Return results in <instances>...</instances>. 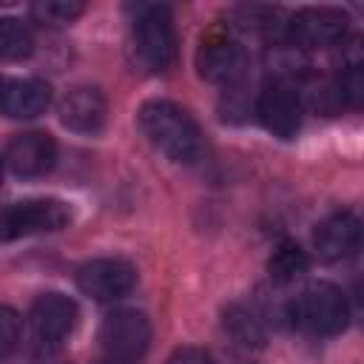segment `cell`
Returning <instances> with one entry per match:
<instances>
[{
    "mask_svg": "<svg viewBox=\"0 0 364 364\" xmlns=\"http://www.w3.org/2000/svg\"><path fill=\"white\" fill-rule=\"evenodd\" d=\"M222 324H225V333L239 344V347H262L264 338H267V330H264V318L259 310H253L250 304H242V301H233L225 307L222 313Z\"/></svg>",
    "mask_w": 364,
    "mask_h": 364,
    "instance_id": "9a60e30c",
    "label": "cell"
},
{
    "mask_svg": "<svg viewBox=\"0 0 364 364\" xmlns=\"http://www.w3.org/2000/svg\"><path fill=\"white\" fill-rule=\"evenodd\" d=\"M290 318L296 327L316 333V336H336L350 321V307L344 293L330 282L307 284L296 301L290 304Z\"/></svg>",
    "mask_w": 364,
    "mask_h": 364,
    "instance_id": "3957f363",
    "label": "cell"
},
{
    "mask_svg": "<svg viewBox=\"0 0 364 364\" xmlns=\"http://www.w3.org/2000/svg\"><path fill=\"white\" fill-rule=\"evenodd\" d=\"M48 105H51V85L48 82H43L37 77L3 82L0 111L11 119H34V117L46 114Z\"/></svg>",
    "mask_w": 364,
    "mask_h": 364,
    "instance_id": "5bb4252c",
    "label": "cell"
},
{
    "mask_svg": "<svg viewBox=\"0 0 364 364\" xmlns=\"http://www.w3.org/2000/svg\"><path fill=\"white\" fill-rule=\"evenodd\" d=\"M97 364H136V361H128V358H102Z\"/></svg>",
    "mask_w": 364,
    "mask_h": 364,
    "instance_id": "7402d4cb",
    "label": "cell"
},
{
    "mask_svg": "<svg viewBox=\"0 0 364 364\" xmlns=\"http://www.w3.org/2000/svg\"><path fill=\"white\" fill-rule=\"evenodd\" d=\"M165 364H213V358H210V353H205L199 347H179L168 355Z\"/></svg>",
    "mask_w": 364,
    "mask_h": 364,
    "instance_id": "44dd1931",
    "label": "cell"
},
{
    "mask_svg": "<svg viewBox=\"0 0 364 364\" xmlns=\"http://www.w3.org/2000/svg\"><path fill=\"white\" fill-rule=\"evenodd\" d=\"M54 159H57V145L43 131L17 134L6 145V165L17 176H40V173L51 171Z\"/></svg>",
    "mask_w": 364,
    "mask_h": 364,
    "instance_id": "8fae6325",
    "label": "cell"
},
{
    "mask_svg": "<svg viewBox=\"0 0 364 364\" xmlns=\"http://www.w3.org/2000/svg\"><path fill=\"white\" fill-rule=\"evenodd\" d=\"M0 176H3V165H0Z\"/></svg>",
    "mask_w": 364,
    "mask_h": 364,
    "instance_id": "cb8c5ba5",
    "label": "cell"
},
{
    "mask_svg": "<svg viewBox=\"0 0 364 364\" xmlns=\"http://www.w3.org/2000/svg\"><path fill=\"white\" fill-rule=\"evenodd\" d=\"M313 245H316L318 256L327 259V262H338V259L353 256L358 250V245H361V222H358V216L350 213V210L327 216L316 228Z\"/></svg>",
    "mask_w": 364,
    "mask_h": 364,
    "instance_id": "4fadbf2b",
    "label": "cell"
},
{
    "mask_svg": "<svg viewBox=\"0 0 364 364\" xmlns=\"http://www.w3.org/2000/svg\"><path fill=\"white\" fill-rule=\"evenodd\" d=\"M145 139L168 159L191 165L205 154V136L196 119L171 100H148L136 114Z\"/></svg>",
    "mask_w": 364,
    "mask_h": 364,
    "instance_id": "6da1fadb",
    "label": "cell"
},
{
    "mask_svg": "<svg viewBox=\"0 0 364 364\" xmlns=\"http://www.w3.org/2000/svg\"><path fill=\"white\" fill-rule=\"evenodd\" d=\"M307 267H310V256L296 242H282L273 250V256L267 259V273L279 284H290V282L301 279L307 273Z\"/></svg>",
    "mask_w": 364,
    "mask_h": 364,
    "instance_id": "2e32d148",
    "label": "cell"
},
{
    "mask_svg": "<svg viewBox=\"0 0 364 364\" xmlns=\"http://www.w3.org/2000/svg\"><path fill=\"white\" fill-rule=\"evenodd\" d=\"M301 111L304 105H301L299 91L284 80H273L256 100V114L262 125L279 139H293L299 134Z\"/></svg>",
    "mask_w": 364,
    "mask_h": 364,
    "instance_id": "9c48e42d",
    "label": "cell"
},
{
    "mask_svg": "<svg viewBox=\"0 0 364 364\" xmlns=\"http://www.w3.org/2000/svg\"><path fill=\"white\" fill-rule=\"evenodd\" d=\"M31 11L43 20V23H54V26H63V23H71L77 20L85 6L77 3V0H46V3H34Z\"/></svg>",
    "mask_w": 364,
    "mask_h": 364,
    "instance_id": "ac0fdd59",
    "label": "cell"
},
{
    "mask_svg": "<svg viewBox=\"0 0 364 364\" xmlns=\"http://www.w3.org/2000/svg\"><path fill=\"white\" fill-rule=\"evenodd\" d=\"M31 48H34V37L28 26L17 17H0V60L17 63L28 57Z\"/></svg>",
    "mask_w": 364,
    "mask_h": 364,
    "instance_id": "e0dca14e",
    "label": "cell"
},
{
    "mask_svg": "<svg viewBox=\"0 0 364 364\" xmlns=\"http://www.w3.org/2000/svg\"><path fill=\"white\" fill-rule=\"evenodd\" d=\"M134 57L151 74H165L176 60V31L168 6H139L134 26Z\"/></svg>",
    "mask_w": 364,
    "mask_h": 364,
    "instance_id": "7a4b0ae2",
    "label": "cell"
},
{
    "mask_svg": "<svg viewBox=\"0 0 364 364\" xmlns=\"http://www.w3.org/2000/svg\"><path fill=\"white\" fill-rule=\"evenodd\" d=\"M71 210L60 199H20L0 208V242H14L34 233L65 228Z\"/></svg>",
    "mask_w": 364,
    "mask_h": 364,
    "instance_id": "277c9868",
    "label": "cell"
},
{
    "mask_svg": "<svg viewBox=\"0 0 364 364\" xmlns=\"http://www.w3.org/2000/svg\"><path fill=\"white\" fill-rule=\"evenodd\" d=\"M347 14L341 9H327V6H313L296 11L284 23V37L290 46L313 51V48H327L344 40L347 34Z\"/></svg>",
    "mask_w": 364,
    "mask_h": 364,
    "instance_id": "5b68a950",
    "label": "cell"
},
{
    "mask_svg": "<svg viewBox=\"0 0 364 364\" xmlns=\"http://www.w3.org/2000/svg\"><path fill=\"white\" fill-rule=\"evenodd\" d=\"M336 88H338V97H341V105H361V97H364V74H361V63H350L344 65V71L338 74L336 80Z\"/></svg>",
    "mask_w": 364,
    "mask_h": 364,
    "instance_id": "d6986e66",
    "label": "cell"
},
{
    "mask_svg": "<svg viewBox=\"0 0 364 364\" xmlns=\"http://www.w3.org/2000/svg\"><path fill=\"white\" fill-rule=\"evenodd\" d=\"M242 65H245L242 48L228 34L210 31L208 37H202V43L196 48V71L202 80L219 82V85L233 82L242 74Z\"/></svg>",
    "mask_w": 364,
    "mask_h": 364,
    "instance_id": "30bf717a",
    "label": "cell"
},
{
    "mask_svg": "<svg viewBox=\"0 0 364 364\" xmlns=\"http://www.w3.org/2000/svg\"><path fill=\"white\" fill-rule=\"evenodd\" d=\"M77 284L97 301H119L136 284V267L125 259H91L77 270Z\"/></svg>",
    "mask_w": 364,
    "mask_h": 364,
    "instance_id": "ba28073f",
    "label": "cell"
},
{
    "mask_svg": "<svg viewBox=\"0 0 364 364\" xmlns=\"http://www.w3.org/2000/svg\"><path fill=\"white\" fill-rule=\"evenodd\" d=\"M3 82H6V80H0V91H3Z\"/></svg>",
    "mask_w": 364,
    "mask_h": 364,
    "instance_id": "603a6c76",
    "label": "cell"
},
{
    "mask_svg": "<svg viewBox=\"0 0 364 364\" xmlns=\"http://www.w3.org/2000/svg\"><path fill=\"white\" fill-rule=\"evenodd\" d=\"M20 341V316L11 307L0 304V358L11 355Z\"/></svg>",
    "mask_w": 364,
    "mask_h": 364,
    "instance_id": "ffe728a7",
    "label": "cell"
},
{
    "mask_svg": "<svg viewBox=\"0 0 364 364\" xmlns=\"http://www.w3.org/2000/svg\"><path fill=\"white\" fill-rule=\"evenodd\" d=\"M77 301L63 293H46L31 304L28 324L31 338L43 353H54L65 344L71 330L77 327Z\"/></svg>",
    "mask_w": 364,
    "mask_h": 364,
    "instance_id": "8992f818",
    "label": "cell"
},
{
    "mask_svg": "<svg viewBox=\"0 0 364 364\" xmlns=\"http://www.w3.org/2000/svg\"><path fill=\"white\" fill-rule=\"evenodd\" d=\"M151 344V321L139 310H114L105 316L100 327V347L108 358H128L136 361Z\"/></svg>",
    "mask_w": 364,
    "mask_h": 364,
    "instance_id": "52a82bcc",
    "label": "cell"
},
{
    "mask_svg": "<svg viewBox=\"0 0 364 364\" xmlns=\"http://www.w3.org/2000/svg\"><path fill=\"white\" fill-rule=\"evenodd\" d=\"M60 122L68 128V131H77V134H97L102 125H105V114H108V102L102 97L100 88H91V85H82V88H74L63 97L60 108Z\"/></svg>",
    "mask_w": 364,
    "mask_h": 364,
    "instance_id": "7c38bea8",
    "label": "cell"
}]
</instances>
